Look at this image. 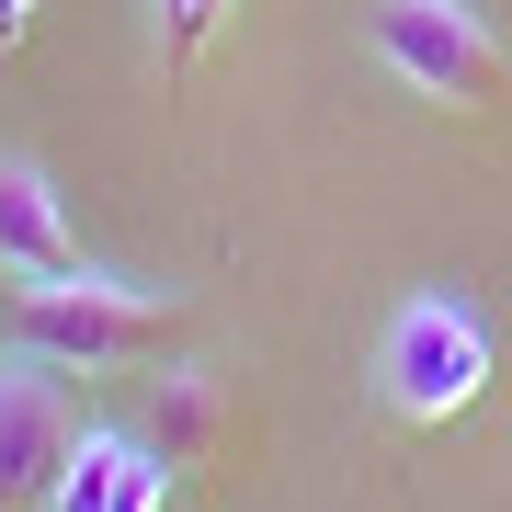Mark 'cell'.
<instances>
[{
    "instance_id": "cell-1",
    "label": "cell",
    "mask_w": 512,
    "mask_h": 512,
    "mask_svg": "<svg viewBox=\"0 0 512 512\" xmlns=\"http://www.w3.org/2000/svg\"><path fill=\"white\" fill-rule=\"evenodd\" d=\"M365 57L444 114H512V46L478 0H365Z\"/></svg>"
},
{
    "instance_id": "cell-2",
    "label": "cell",
    "mask_w": 512,
    "mask_h": 512,
    "mask_svg": "<svg viewBox=\"0 0 512 512\" xmlns=\"http://www.w3.org/2000/svg\"><path fill=\"white\" fill-rule=\"evenodd\" d=\"M490 365H501V353H490V319H478L456 285L399 296L387 330H376V399H387V421H421V433H444L456 410H478Z\"/></svg>"
},
{
    "instance_id": "cell-8",
    "label": "cell",
    "mask_w": 512,
    "mask_h": 512,
    "mask_svg": "<svg viewBox=\"0 0 512 512\" xmlns=\"http://www.w3.org/2000/svg\"><path fill=\"white\" fill-rule=\"evenodd\" d=\"M148 35H160V57L183 69V57H205L228 35V0H148Z\"/></svg>"
},
{
    "instance_id": "cell-3",
    "label": "cell",
    "mask_w": 512,
    "mask_h": 512,
    "mask_svg": "<svg viewBox=\"0 0 512 512\" xmlns=\"http://www.w3.org/2000/svg\"><path fill=\"white\" fill-rule=\"evenodd\" d=\"M12 319H23V353H46V365H126V353L171 342L183 285H126L80 262L57 285H12Z\"/></svg>"
},
{
    "instance_id": "cell-9",
    "label": "cell",
    "mask_w": 512,
    "mask_h": 512,
    "mask_svg": "<svg viewBox=\"0 0 512 512\" xmlns=\"http://www.w3.org/2000/svg\"><path fill=\"white\" fill-rule=\"evenodd\" d=\"M0 12H23V0H0Z\"/></svg>"
},
{
    "instance_id": "cell-6",
    "label": "cell",
    "mask_w": 512,
    "mask_h": 512,
    "mask_svg": "<svg viewBox=\"0 0 512 512\" xmlns=\"http://www.w3.org/2000/svg\"><path fill=\"white\" fill-rule=\"evenodd\" d=\"M171 501V456L148 433H114V421H80L69 467H57L46 512H160Z\"/></svg>"
},
{
    "instance_id": "cell-7",
    "label": "cell",
    "mask_w": 512,
    "mask_h": 512,
    "mask_svg": "<svg viewBox=\"0 0 512 512\" xmlns=\"http://www.w3.org/2000/svg\"><path fill=\"white\" fill-rule=\"evenodd\" d=\"M217 421H228L217 365H160V376H148V421H137V433L160 444L171 467H205V456H217Z\"/></svg>"
},
{
    "instance_id": "cell-5",
    "label": "cell",
    "mask_w": 512,
    "mask_h": 512,
    "mask_svg": "<svg viewBox=\"0 0 512 512\" xmlns=\"http://www.w3.org/2000/svg\"><path fill=\"white\" fill-rule=\"evenodd\" d=\"M0 274L12 285H57L80 274V228H69V194L35 148H0Z\"/></svg>"
},
{
    "instance_id": "cell-4",
    "label": "cell",
    "mask_w": 512,
    "mask_h": 512,
    "mask_svg": "<svg viewBox=\"0 0 512 512\" xmlns=\"http://www.w3.org/2000/svg\"><path fill=\"white\" fill-rule=\"evenodd\" d=\"M69 444H80L69 365H46V353H0V512H46Z\"/></svg>"
}]
</instances>
